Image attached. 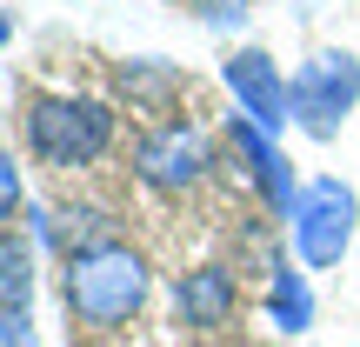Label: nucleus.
<instances>
[{
    "label": "nucleus",
    "mask_w": 360,
    "mask_h": 347,
    "mask_svg": "<svg viewBox=\"0 0 360 347\" xmlns=\"http://www.w3.org/2000/svg\"><path fill=\"white\" fill-rule=\"evenodd\" d=\"M227 94H233V107H240L247 120H254L260 134H287V80H281V67H274V53H260V47H240L227 67Z\"/></svg>",
    "instance_id": "nucleus-6"
},
{
    "label": "nucleus",
    "mask_w": 360,
    "mask_h": 347,
    "mask_svg": "<svg viewBox=\"0 0 360 347\" xmlns=\"http://www.w3.org/2000/svg\"><path fill=\"white\" fill-rule=\"evenodd\" d=\"M287 220H294V247H300L307 267H340V254L354 247V227H360V201H354L347 180L321 174V180L300 187Z\"/></svg>",
    "instance_id": "nucleus-4"
},
{
    "label": "nucleus",
    "mask_w": 360,
    "mask_h": 347,
    "mask_svg": "<svg viewBox=\"0 0 360 347\" xmlns=\"http://www.w3.org/2000/svg\"><path fill=\"white\" fill-rule=\"evenodd\" d=\"M174 314H180V327H193V334L227 327L233 314H240V274H233V267H193V274H180Z\"/></svg>",
    "instance_id": "nucleus-8"
},
{
    "label": "nucleus",
    "mask_w": 360,
    "mask_h": 347,
    "mask_svg": "<svg viewBox=\"0 0 360 347\" xmlns=\"http://www.w3.org/2000/svg\"><path fill=\"white\" fill-rule=\"evenodd\" d=\"M267 314H274V327H281V334H307V327H314L307 274H294V267L274 274V281H267Z\"/></svg>",
    "instance_id": "nucleus-11"
},
{
    "label": "nucleus",
    "mask_w": 360,
    "mask_h": 347,
    "mask_svg": "<svg viewBox=\"0 0 360 347\" xmlns=\"http://www.w3.org/2000/svg\"><path fill=\"white\" fill-rule=\"evenodd\" d=\"M34 301V247L20 234H0V321H27Z\"/></svg>",
    "instance_id": "nucleus-10"
},
{
    "label": "nucleus",
    "mask_w": 360,
    "mask_h": 347,
    "mask_svg": "<svg viewBox=\"0 0 360 347\" xmlns=\"http://www.w3.org/2000/svg\"><path fill=\"white\" fill-rule=\"evenodd\" d=\"M13 214H20V168H13V154L0 147V234H7Z\"/></svg>",
    "instance_id": "nucleus-13"
},
{
    "label": "nucleus",
    "mask_w": 360,
    "mask_h": 347,
    "mask_svg": "<svg viewBox=\"0 0 360 347\" xmlns=\"http://www.w3.org/2000/svg\"><path fill=\"white\" fill-rule=\"evenodd\" d=\"M354 107H360V53H347V47H327L314 61H300V74L287 80V114L314 141H334Z\"/></svg>",
    "instance_id": "nucleus-3"
},
{
    "label": "nucleus",
    "mask_w": 360,
    "mask_h": 347,
    "mask_svg": "<svg viewBox=\"0 0 360 347\" xmlns=\"http://www.w3.org/2000/svg\"><path fill=\"white\" fill-rule=\"evenodd\" d=\"M67 314L87 327H120L134 321V314L147 308V287H154V274H147V254L127 241H94V247H74L67 254Z\"/></svg>",
    "instance_id": "nucleus-1"
},
{
    "label": "nucleus",
    "mask_w": 360,
    "mask_h": 347,
    "mask_svg": "<svg viewBox=\"0 0 360 347\" xmlns=\"http://www.w3.org/2000/svg\"><path fill=\"white\" fill-rule=\"evenodd\" d=\"M193 13H200V27H214V34H227V27L247 20V0H187Z\"/></svg>",
    "instance_id": "nucleus-12"
},
{
    "label": "nucleus",
    "mask_w": 360,
    "mask_h": 347,
    "mask_svg": "<svg viewBox=\"0 0 360 347\" xmlns=\"http://www.w3.org/2000/svg\"><path fill=\"white\" fill-rule=\"evenodd\" d=\"M114 87L127 94V107H141V114H167L180 94H187V74L167 67V61H120Z\"/></svg>",
    "instance_id": "nucleus-9"
},
{
    "label": "nucleus",
    "mask_w": 360,
    "mask_h": 347,
    "mask_svg": "<svg viewBox=\"0 0 360 347\" xmlns=\"http://www.w3.org/2000/svg\"><path fill=\"white\" fill-rule=\"evenodd\" d=\"M7 34H13V27H7V13H0V47H7Z\"/></svg>",
    "instance_id": "nucleus-14"
},
{
    "label": "nucleus",
    "mask_w": 360,
    "mask_h": 347,
    "mask_svg": "<svg viewBox=\"0 0 360 347\" xmlns=\"http://www.w3.org/2000/svg\"><path fill=\"white\" fill-rule=\"evenodd\" d=\"M114 147V107L87 94H27V154L47 168H94Z\"/></svg>",
    "instance_id": "nucleus-2"
},
{
    "label": "nucleus",
    "mask_w": 360,
    "mask_h": 347,
    "mask_svg": "<svg viewBox=\"0 0 360 347\" xmlns=\"http://www.w3.org/2000/svg\"><path fill=\"white\" fill-rule=\"evenodd\" d=\"M207 168H214V154H207V134L193 120H154L134 141V174L154 194H193L207 180Z\"/></svg>",
    "instance_id": "nucleus-5"
},
{
    "label": "nucleus",
    "mask_w": 360,
    "mask_h": 347,
    "mask_svg": "<svg viewBox=\"0 0 360 347\" xmlns=\"http://www.w3.org/2000/svg\"><path fill=\"white\" fill-rule=\"evenodd\" d=\"M227 147L247 160V180L260 187V201H267V214H294L300 187H294V168H287V154L274 147V134H260L247 114L227 120Z\"/></svg>",
    "instance_id": "nucleus-7"
}]
</instances>
